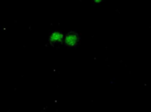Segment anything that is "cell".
<instances>
[{"label":"cell","mask_w":151,"mask_h":112,"mask_svg":"<svg viewBox=\"0 0 151 112\" xmlns=\"http://www.w3.org/2000/svg\"><path fill=\"white\" fill-rule=\"evenodd\" d=\"M49 42L50 43H63L64 42V35L59 31H54L49 35Z\"/></svg>","instance_id":"7a4b0ae2"},{"label":"cell","mask_w":151,"mask_h":112,"mask_svg":"<svg viewBox=\"0 0 151 112\" xmlns=\"http://www.w3.org/2000/svg\"><path fill=\"white\" fill-rule=\"evenodd\" d=\"M93 1L95 2V3H96V4H99V3H101L103 1V0H93Z\"/></svg>","instance_id":"3957f363"},{"label":"cell","mask_w":151,"mask_h":112,"mask_svg":"<svg viewBox=\"0 0 151 112\" xmlns=\"http://www.w3.org/2000/svg\"><path fill=\"white\" fill-rule=\"evenodd\" d=\"M80 42V36L77 33L75 32H69L64 39V43L67 45V46H75L77 45Z\"/></svg>","instance_id":"6da1fadb"}]
</instances>
